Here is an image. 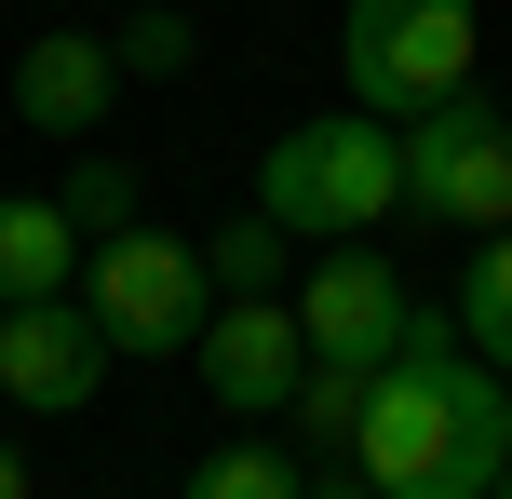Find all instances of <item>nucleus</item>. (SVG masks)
I'll use <instances>...</instances> for the list:
<instances>
[{"label":"nucleus","instance_id":"nucleus-4","mask_svg":"<svg viewBox=\"0 0 512 499\" xmlns=\"http://www.w3.org/2000/svg\"><path fill=\"white\" fill-rule=\"evenodd\" d=\"M81 311L108 324V351H189L203 338V311H216V270H203V243H176V230H108V243H81Z\"/></svg>","mask_w":512,"mask_h":499},{"label":"nucleus","instance_id":"nucleus-2","mask_svg":"<svg viewBox=\"0 0 512 499\" xmlns=\"http://www.w3.org/2000/svg\"><path fill=\"white\" fill-rule=\"evenodd\" d=\"M256 216H283L297 243H351L378 216H405V135L378 108H324V122L256 149Z\"/></svg>","mask_w":512,"mask_h":499},{"label":"nucleus","instance_id":"nucleus-18","mask_svg":"<svg viewBox=\"0 0 512 499\" xmlns=\"http://www.w3.org/2000/svg\"><path fill=\"white\" fill-rule=\"evenodd\" d=\"M0 499H27V459H14V446H0Z\"/></svg>","mask_w":512,"mask_h":499},{"label":"nucleus","instance_id":"nucleus-6","mask_svg":"<svg viewBox=\"0 0 512 499\" xmlns=\"http://www.w3.org/2000/svg\"><path fill=\"white\" fill-rule=\"evenodd\" d=\"M189 378H203L230 419H283V405H297V378H310L297 297H216L203 338H189Z\"/></svg>","mask_w":512,"mask_h":499},{"label":"nucleus","instance_id":"nucleus-1","mask_svg":"<svg viewBox=\"0 0 512 499\" xmlns=\"http://www.w3.org/2000/svg\"><path fill=\"white\" fill-rule=\"evenodd\" d=\"M512 459V378L459 338V311H405L378 392H364L351 473L378 499H486Z\"/></svg>","mask_w":512,"mask_h":499},{"label":"nucleus","instance_id":"nucleus-16","mask_svg":"<svg viewBox=\"0 0 512 499\" xmlns=\"http://www.w3.org/2000/svg\"><path fill=\"white\" fill-rule=\"evenodd\" d=\"M108 54H122V81H189V54H203V41H189V14H162V0H149V14L108 27Z\"/></svg>","mask_w":512,"mask_h":499},{"label":"nucleus","instance_id":"nucleus-14","mask_svg":"<svg viewBox=\"0 0 512 499\" xmlns=\"http://www.w3.org/2000/svg\"><path fill=\"white\" fill-rule=\"evenodd\" d=\"M364 392H378V365H310V378H297V432L351 459V432H364Z\"/></svg>","mask_w":512,"mask_h":499},{"label":"nucleus","instance_id":"nucleus-15","mask_svg":"<svg viewBox=\"0 0 512 499\" xmlns=\"http://www.w3.org/2000/svg\"><path fill=\"white\" fill-rule=\"evenodd\" d=\"M310 473H297V459H283V446H216L203 459V473H189L176 499H297Z\"/></svg>","mask_w":512,"mask_h":499},{"label":"nucleus","instance_id":"nucleus-9","mask_svg":"<svg viewBox=\"0 0 512 499\" xmlns=\"http://www.w3.org/2000/svg\"><path fill=\"white\" fill-rule=\"evenodd\" d=\"M108 108H122V54H108V27H41V41H14V122H27V135L81 149V135H108Z\"/></svg>","mask_w":512,"mask_h":499},{"label":"nucleus","instance_id":"nucleus-3","mask_svg":"<svg viewBox=\"0 0 512 499\" xmlns=\"http://www.w3.org/2000/svg\"><path fill=\"white\" fill-rule=\"evenodd\" d=\"M472 41H486L472 0H351V27H337V81H351V108H378V122H418L432 95L472 81Z\"/></svg>","mask_w":512,"mask_h":499},{"label":"nucleus","instance_id":"nucleus-19","mask_svg":"<svg viewBox=\"0 0 512 499\" xmlns=\"http://www.w3.org/2000/svg\"><path fill=\"white\" fill-rule=\"evenodd\" d=\"M486 499H512V459H499V486H486Z\"/></svg>","mask_w":512,"mask_h":499},{"label":"nucleus","instance_id":"nucleus-10","mask_svg":"<svg viewBox=\"0 0 512 499\" xmlns=\"http://www.w3.org/2000/svg\"><path fill=\"white\" fill-rule=\"evenodd\" d=\"M81 284V230L54 189H0V311L14 297H68Z\"/></svg>","mask_w":512,"mask_h":499},{"label":"nucleus","instance_id":"nucleus-17","mask_svg":"<svg viewBox=\"0 0 512 499\" xmlns=\"http://www.w3.org/2000/svg\"><path fill=\"white\" fill-rule=\"evenodd\" d=\"M297 499H378V486H364V473H310Z\"/></svg>","mask_w":512,"mask_h":499},{"label":"nucleus","instance_id":"nucleus-12","mask_svg":"<svg viewBox=\"0 0 512 499\" xmlns=\"http://www.w3.org/2000/svg\"><path fill=\"white\" fill-rule=\"evenodd\" d=\"M283 257H297V230H283V216H230V230L203 243L216 297H283Z\"/></svg>","mask_w":512,"mask_h":499},{"label":"nucleus","instance_id":"nucleus-8","mask_svg":"<svg viewBox=\"0 0 512 499\" xmlns=\"http://www.w3.org/2000/svg\"><path fill=\"white\" fill-rule=\"evenodd\" d=\"M95 392H108V324L81 311V297H14V311H0V405L81 419Z\"/></svg>","mask_w":512,"mask_h":499},{"label":"nucleus","instance_id":"nucleus-7","mask_svg":"<svg viewBox=\"0 0 512 499\" xmlns=\"http://www.w3.org/2000/svg\"><path fill=\"white\" fill-rule=\"evenodd\" d=\"M405 270L378 257V230L351 243H310V284H297V324H310V365H391V338H405Z\"/></svg>","mask_w":512,"mask_h":499},{"label":"nucleus","instance_id":"nucleus-11","mask_svg":"<svg viewBox=\"0 0 512 499\" xmlns=\"http://www.w3.org/2000/svg\"><path fill=\"white\" fill-rule=\"evenodd\" d=\"M445 311H459V338L512 378V230H472V270H459V297H445Z\"/></svg>","mask_w":512,"mask_h":499},{"label":"nucleus","instance_id":"nucleus-5","mask_svg":"<svg viewBox=\"0 0 512 499\" xmlns=\"http://www.w3.org/2000/svg\"><path fill=\"white\" fill-rule=\"evenodd\" d=\"M405 135V216H432V230H512V108H486L459 81V95H432Z\"/></svg>","mask_w":512,"mask_h":499},{"label":"nucleus","instance_id":"nucleus-13","mask_svg":"<svg viewBox=\"0 0 512 499\" xmlns=\"http://www.w3.org/2000/svg\"><path fill=\"white\" fill-rule=\"evenodd\" d=\"M54 203H68V230H81V243H108V230H135V162H122V149H81V162H68V189H54Z\"/></svg>","mask_w":512,"mask_h":499}]
</instances>
